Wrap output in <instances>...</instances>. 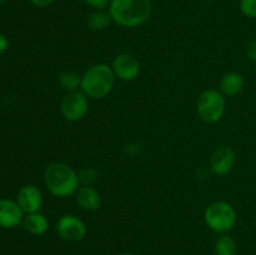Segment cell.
<instances>
[{"mask_svg": "<svg viewBox=\"0 0 256 255\" xmlns=\"http://www.w3.org/2000/svg\"><path fill=\"white\" fill-rule=\"evenodd\" d=\"M44 182L50 192L58 198H69L80 188L79 174L70 165L55 162L46 166Z\"/></svg>", "mask_w": 256, "mask_h": 255, "instance_id": "6da1fadb", "label": "cell"}, {"mask_svg": "<svg viewBox=\"0 0 256 255\" xmlns=\"http://www.w3.org/2000/svg\"><path fill=\"white\" fill-rule=\"evenodd\" d=\"M150 0H110L109 12L112 22L125 28L145 24L152 15Z\"/></svg>", "mask_w": 256, "mask_h": 255, "instance_id": "7a4b0ae2", "label": "cell"}, {"mask_svg": "<svg viewBox=\"0 0 256 255\" xmlns=\"http://www.w3.org/2000/svg\"><path fill=\"white\" fill-rule=\"evenodd\" d=\"M115 74L112 66L99 62L90 66L82 76V92L92 99H102L112 92Z\"/></svg>", "mask_w": 256, "mask_h": 255, "instance_id": "3957f363", "label": "cell"}, {"mask_svg": "<svg viewBox=\"0 0 256 255\" xmlns=\"http://www.w3.org/2000/svg\"><path fill=\"white\" fill-rule=\"evenodd\" d=\"M204 220L206 226L218 234H226L235 226L236 210L226 202H214L205 209Z\"/></svg>", "mask_w": 256, "mask_h": 255, "instance_id": "277c9868", "label": "cell"}, {"mask_svg": "<svg viewBox=\"0 0 256 255\" xmlns=\"http://www.w3.org/2000/svg\"><path fill=\"white\" fill-rule=\"evenodd\" d=\"M226 109V99L216 89L204 90L199 95L196 112L200 119L206 124H216L224 116Z\"/></svg>", "mask_w": 256, "mask_h": 255, "instance_id": "5b68a950", "label": "cell"}, {"mask_svg": "<svg viewBox=\"0 0 256 255\" xmlns=\"http://www.w3.org/2000/svg\"><path fill=\"white\" fill-rule=\"evenodd\" d=\"M60 112L68 122H80L89 112V99L79 90L66 92L60 102Z\"/></svg>", "mask_w": 256, "mask_h": 255, "instance_id": "8992f818", "label": "cell"}, {"mask_svg": "<svg viewBox=\"0 0 256 255\" xmlns=\"http://www.w3.org/2000/svg\"><path fill=\"white\" fill-rule=\"evenodd\" d=\"M56 232L64 242H79L86 236V225L80 218L65 214L56 222Z\"/></svg>", "mask_w": 256, "mask_h": 255, "instance_id": "52a82bcc", "label": "cell"}, {"mask_svg": "<svg viewBox=\"0 0 256 255\" xmlns=\"http://www.w3.org/2000/svg\"><path fill=\"white\" fill-rule=\"evenodd\" d=\"M112 69L114 72L115 78L122 82H132L140 74V64L132 55L122 52L118 54L112 59Z\"/></svg>", "mask_w": 256, "mask_h": 255, "instance_id": "ba28073f", "label": "cell"}, {"mask_svg": "<svg viewBox=\"0 0 256 255\" xmlns=\"http://www.w3.org/2000/svg\"><path fill=\"white\" fill-rule=\"evenodd\" d=\"M235 152L228 145H220L212 152L210 158V168L216 175H226L234 169Z\"/></svg>", "mask_w": 256, "mask_h": 255, "instance_id": "9c48e42d", "label": "cell"}, {"mask_svg": "<svg viewBox=\"0 0 256 255\" xmlns=\"http://www.w3.org/2000/svg\"><path fill=\"white\" fill-rule=\"evenodd\" d=\"M16 202L26 214L38 212L42 205V194L35 185H25L18 192Z\"/></svg>", "mask_w": 256, "mask_h": 255, "instance_id": "30bf717a", "label": "cell"}, {"mask_svg": "<svg viewBox=\"0 0 256 255\" xmlns=\"http://www.w3.org/2000/svg\"><path fill=\"white\" fill-rule=\"evenodd\" d=\"M24 212L19 204L12 200H0V228L18 226L24 220Z\"/></svg>", "mask_w": 256, "mask_h": 255, "instance_id": "8fae6325", "label": "cell"}, {"mask_svg": "<svg viewBox=\"0 0 256 255\" xmlns=\"http://www.w3.org/2000/svg\"><path fill=\"white\" fill-rule=\"evenodd\" d=\"M76 202L86 212H95L102 205V196L95 188L82 185L76 192Z\"/></svg>", "mask_w": 256, "mask_h": 255, "instance_id": "7c38bea8", "label": "cell"}, {"mask_svg": "<svg viewBox=\"0 0 256 255\" xmlns=\"http://www.w3.org/2000/svg\"><path fill=\"white\" fill-rule=\"evenodd\" d=\"M245 85V79L242 74L238 72H226L224 76L222 78L219 84V92H222L224 96H235L239 92H242Z\"/></svg>", "mask_w": 256, "mask_h": 255, "instance_id": "4fadbf2b", "label": "cell"}, {"mask_svg": "<svg viewBox=\"0 0 256 255\" xmlns=\"http://www.w3.org/2000/svg\"><path fill=\"white\" fill-rule=\"evenodd\" d=\"M22 222H24L25 229L32 235H42L49 229V222H48L46 216L39 212L28 214Z\"/></svg>", "mask_w": 256, "mask_h": 255, "instance_id": "5bb4252c", "label": "cell"}, {"mask_svg": "<svg viewBox=\"0 0 256 255\" xmlns=\"http://www.w3.org/2000/svg\"><path fill=\"white\" fill-rule=\"evenodd\" d=\"M112 22V19L109 10L108 12L105 9L95 10L88 18V26L94 32H102V30L106 29Z\"/></svg>", "mask_w": 256, "mask_h": 255, "instance_id": "9a60e30c", "label": "cell"}, {"mask_svg": "<svg viewBox=\"0 0 256 255\" xmlns=\"http://www.w3.org/2000/svg\"><path fill=\"white\" fill-rule=\"evenodd\" d=\"M214 252L216 255H236L238 244L232 236L222 234V236L215 242Z\"/></svg>", "mask_w": 256, "mask_h": 255, "instance_id": "2e32d148", "label": "cell"}, {"mask_svg": "<svg viewBox=\"0 0 256 255\" xmlns=\"http://www.w3.org/2000/svg\"><path fill=\"white\" fill-rule=\"evenodd\" d=\"M59 85L66 92H76L82 86V76H79V74L75 72L68 70L59 75Z\"/></svg>", "mask_w": 256, "mask_h": 255, "instance_id": "e0dca14e", "label": "cell"}, {"mask_svg": "<svg viewBox=\"0 0 256 255\" xmlns=\"http://www.w3.org/2000/svg\"><path fill=\"white\" fill-rule=\"evenodd\" d=\"M240 12L250 19H256V0H240Z\"/></svg>", "mask_w": 256, "mask_h": 255, "instance_id": "ac0fdd59", "label": "cell"}, {"mask_svg": "<svg viewBox=\"0 0 256 255\" xmlns=\"http://www.w3.org/2000/svg\"><path fill=\"white\" fill-rule=\"evenodd\" d=\"M78 174H79L80 184H84V185L92 184V182L96 180V176H98L96 170H94L92 168H85V169L80 170Z\"/></svg>", "mask_w": 256, "mask_h": 255, "instance_id": "d6986e66", "label": "cell"}, {"mask_svg": "<svg viewBox=\"0 0 256 255\" xmlns=\"http://www.w3.org/2000/svg\"><path fill=\"white\" fill-rule=\"evenodd\" d=\"M86 2V5H89L90 8L95 10H102L106 9L110 4V0H84Z\"/></svg>", "mask_w": 256, "mask_h": 255, "instance_id": "ffe728a7", "label": "cell"}, {"mask_svg": "<svg viewBox=\"0 0 256 255\" xmlns=\"http://www.w3.org/2000/svg\"><path fill=\"white\" fill-rule=\"evenodd\" d=\"M246 56L249 58V60L256 62V40L250 42L246 48Z\"/></svg>", "mask_w": 256, "mask_h": 255, "instance_id": "44dd1931", "label": "cell"}, {"mask_svg": "<svg viewBox=\"0 0 256 255\" xmlns=\"http://www.w3.org/2000/svg\"><path fill=\"white\" fill-rule=\"evenodd\" d=\"M32 5L35 6H39V8H45V6H49L52 5V2H55V0H29Z\"/></svg>", "mask_w": 256, "mask_h": 255, "instance_id": "7402d4cb", "label": "cell"}, {"mask_svg": "<svg viewBox=\"0 0 256 255\" xmlns=\"http://www.w3.org/2000/svg\"><path fill=\"white\" fill-rule=\"evenodd\" d=\"M9 46V42H8V38L5 35L0 34V54L5 52Z\"/></svg>", "mask_w": 256, "mask_h": 255, "instance_id": "603a6c76", "label": "cell"}, {"mask_svg": "<svg viewBox=\"0 0 256 255\" xmlns=\"http://www.w3.org/2000/svg\"><path fill=\"white\" fill-rule=\"evenodd\" d=\"M120 255H136V254H132V252H122V254Z\"/></svg>", "mask_w": 256, "mask_h": 255, "instance_id": "cb8c5ba5", "label": "cell"}, {"mask_svg": "<svg viewBox=\"0 0 256 255\" xmlns=\"http://www.w3.org/2000/svg\"><path fill=\"white\" fill-rule=\"evenodd\" d=\"M4 2V0H0V2Z\"/></svg>", "mask_w": 256, "mask_h": 255, "instance_id": "d4e9b609", "label": "cell"}]
</instances>
